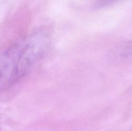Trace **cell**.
<instances>
[{"mask_svg": "<svg viewBox=\"0 0 132 131\" xmlns=\"http://www.w3.org/2000/svg\"><path fill=\"white\" fill-rule=\"evenodd\" d=\"M21 43L0 56V91L23 77L20 62Z\"/></svg>", "mask_w": 132, "mask_h": 131, "instance_id": "obj_1", "label": "cell"}]
</instances>
